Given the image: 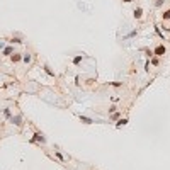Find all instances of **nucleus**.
<instances>
[{
  "label": "nucleus",
  "instance_id": "f257e3e1",
  "mask_svg": "<svg viewBox=\"0 0 170 170\" xmlns=\"http://www.w3.org/2000/svg\"><path fill=\"white\" fill-rule=\"evenodd\" d=\"M155 54H158V56H163V54H165V48H163V46H158L157 49H155Z\"/></svg>",
  "mask_w": 170,
  "mask_h": 170
},
{
  "label": "nucleus",
  "instance_id": "f03ea898",
  "mask_svg": "<svg viewBox=\"0 0 170 170\" xmlns=\"http://www.w3.org/2000/svg\"><path fill=\"white\" fill-rule=\"evenodd\" d=\"M34 141H44V138H42V136H41V134L38 133V134H34V138L31 139V143H34Z\"/></svg>",
  "mask_w": 170,
  "mask_h": 170
},
{
  "label": "nucleus",
  "instance_id": "7ed1b4c3",
  "mask_svg": "<svg viewBox=\"0 0 170 170\" xmlns=\"http://www.w3.org/2000/svg\"><path fill=\"white\" fill-rule=\"evenodd\" d=\"M141 15H143V10H141V9H136V10H134V17H136V19H139Z\"/></svg>",
  "mask_w": 170,
  "mask_h": 170
},
{
  "label": "nucleus",
  "instance_id": "20e7f679",
  "mask_svg": "<svg viewBox=\"0 0 170 170\" xmlns=\"http://www.w3.org/2000/svg\"><path fill=\"white\" fill-rule=\"evenodd\" d=\"M12 51H14V49H12L10 46H7V48L4 49V54H12Z\"/></svg>",
  "mask_w": 170,
  "mask_h": 170
},
{
  "label": "nucleus",
  "instance_id": "39448f33",
  "mask_svg": "<svg viewBox=\"0 0 170 170\" xmlns=\"http://www.w3.org/2000/svg\"><path fill=\"white\" fill-rule=\"evenodd\" d=\"M12 123H15L17 126H20L22 123H20V117H12Z\"/></svg>",
  "mask_w": 170,
  "mask_h": 170
},
{
  "label": "nucleus",
  "instance_id": "423d86ee",
  "mask_svg": "<svg viewBox=\"0 0 170 170\" xmlns=\"http://www.w3.org/2000/svg\"><path fill=\"white\" fill-rule=\"evenodd\" d=\"M20 60V54H12V61H19Z\"/></svg>",
  "mask_w": 170,
  "mask_h": 170
},
{
  "label": "nucleus",
  "instance_id": "0eeeda50",
  "mask_svg": "<svg viewBox=\"0 0 170 170\" xmlns=\"http://www.w3.org/2000/svg\"><path fill=\"white\" fill-rule=\"evenodd\" d=\"M82 61V56H77V58L73 60V63H75V65H78V63Z\"/></svg>",
  "mask_w": 170,
  "mask_h": 170
},
{
  "label": "nucleus",
  "instance_id": "6e6552de",
  "mask_svg": "<svg viewBox=\"0 0 170 170\" xmlns=\"http://www.w3.org/2000/svg\"><path fill=\"white\" fill-rule=\"evenodd\" d=\"M22 60H24L26 63H29V61H31V56H29V54H26V56H24V58H22Z\"/></svg>",
  "mask_w": 170,
  "mask_h": 170
},
{
  "label": "nucleus",
  "instance_id": "1a4fd4ad",
  "mask_svg": "<svg viewBox=\"0 0 170 170\" xmlns=\"http://www.w3.org/2000/svg\"><path fill=\"white\" fill-rule=\"evenodd\" d=\"M82 121H83V123H87V124H90V123H92V119H89V117H82Z\"/></svg>",
  "mask_w": 170,
  "mask_h": 170
},
{
  "label": "nucleus",
  "instance_id": "9d476101",
  "mask_svg": "<svg viewBox=\"0 0 170 170\" xmlns=\"http://www.w3.org/2000/svg\"><path fill=\"white\" fill-rule=\"evenodd\" d=\"M163 19H170V10H167V12L163 14Z\"/></svg>",
  "mask_w": 170,
  "mask_h": 170
},
{
  "label": "nucleus",
  "instance_id": "9b49d317",
  "mask_svg": "<svg viewBox=\"0 0 170 170\" xmlns=\"http://www.w3.org/2000/svg\"><path fill=\"white\" fill-rule=\"evenodd\" d=\"M4 114H5L7 117H10V111H9V109H4Z\"/></svg>",
  "mask_w": 170,
  "mask_h": 170
},
{
  "label": "nucleus",
  "instance_id": "f8f14e48",
  "mask_svg": "<svg viewBox=\"0 0 170 170\" xmlns=\"http://www.w3.org/2000/svg\"><path fill=\"white\" fill-rule=\"evenodd\" d=\"M124 2H131V0H124Z\"/></svg>",
  "mask_w": 170,
  "mask_h": 170
}]
</instances>
